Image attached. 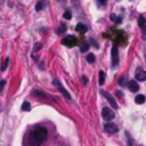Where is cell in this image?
Instances as JSON below:
<instances>
[{
    "instance_id": "obj_1",
    "label": "cell",
    "mask_w": 146,
    "mask_h": 146,
    "mask_svg": "<svg viewBox=\"0 0 146 146\" xmlns=\"http://www.w3.org/2000/svg\"><path fill=\"white\" fill-rule=\"evenodd\" d=\"M47 137L48 130L43 127H39L30 133V144L32 146H41V144L47 139Z\"/></svg>"
},
{
    "instance_id": "obj_2",
    "label": "cell",
    "mask_w": 146,
    "mask_h": 146,
    "mask_svg": "<svg viewBox=\"0 0 146 146\" xmlns=\"http://www.w3.org/2000/svg\"><path fill=\"white\" fill-rule=\"evenodd\" d=\"M111 59H112V67H116L119 64V49L116 44H113L111 49Z\"/></svg>"
},
{
    "instance_id": "obj_3",
    "label": "cell",
    "mask_w": 146,
    "mask_h": 146,
    "mask_svg": "<svg viewBox=\"0 0 146 146\" xmlns=\"http://www.w3.org/2000/svg\"><path fill=\"white\" fill-rule=\"evenodd\" d=\"M76 42H78V39L74 35H67V36L62 39V44H64V46H66L68 48L74 47L76 44Z\"/></svg>"
},
{
    "instance_id": "obj_4",
    "label": "cell",
    "mask_w": 146,
    "mask_h": 146,
    "mask_svg": "<svg viewBox=\"0 0 146 146\" xmlns=\"http://www.w3.org/2000/svg\"><path fill=\"white\" fill-rule=\"evenodd\" d=\"M52 83H54V86H56L57 87V89L63 94V96L66 98V99H71V95L68 94V91L63 87V84L60 83V81L59 80H57V79H54V81H52Z\"/></svg>"
},
{
    "instance_id": "obj_5",
    "label": "cell",
    "mask_w": 146,
    "mask_h": 146,
    "mask_svg": "<svg viewBox=\"0 0 146 146\" xmlns=\"http://www.w3.org/2000/svg\"><path fill=\"white\" fill-rule=\"evenodd\" d=\"M102 116H103L104 120H106V121H111V120L114 119L115 114H114V112H113L110 107H104V108L102 110Z\"/></svg>"
},
{
    "instance_id": "obj_6",
    "label": "cell",
    "mask_w": 146,
    "mask_h": 146,
    "mask_svg": "<svg viewBox=\"0 0 146 146\" xmlns=\"http://www.w3.org/2000/svg\"><path fill=\"white\" fill-rule=\"evenodd\" d=\"M100 94L107 99V102L111 104V106L112 107H114V108H117L119 107V105H117V103H116V100L114 99V97L111 95V94H108L107 91H105V90H100Z\"/></svg>"
},
{
    "instance_id": "obj_7",
    "label": "cell",
    "mask_w": 146,
    "mask_h": 146,
    "mask_svg": "<svg viewBox=\"0 0 146 146\" xmlns=\"http://www.w3.org/2000/svg\"><path fill=\"white\" fill-rule=\"evenodd\" d=\"M138 25H139V27L143 30V38H144V40L146 39V18L143 16V15H140L139 17H138Z\"/></svg>"
},
{
    "instance_id": "obj_8",
    "label": "cell",
    "mask_w": 146,
    "mask_h": 146,
    "mask_svg": "<svg viewBox=\"0 0 146 146\" xmlns=\"http://www.w3.org/2000/svg\"><path fill=\"white\" fill-rule=\"evenodd\" d=\"M104 129H105V131L108 132V133H116L117 130H119L117 127H116V124H115V123H112V122L105 123V124H104Z\"/></svg>"
},
{
    "instance_id": "obj_9",
    "label": "cell",
    "mask_w": 146,
    "mask_h": 146,
    "mask_svg": "<svg viewBox=\"0 0 146 146\" xmlns=\"http://www.w3.org/2000/svg\"><path fill=\"white\" fill-rule=\"evenodd\" d=\"M135 76H136V80H138V81H146V72L141 67L136 68Z\"/></svg>"
},
{
    "instance_id": "obj_10",
    "label": "cell",
    "mask_w": 146,
    "mask_h": 146,
    "mask_svg": "<svg viewBox=\"0 0 146 146\" xmlns=\"http://www.w3.org/2000/svg\"><path fill=\"white\" fill-rule=\"evenodd\" d=\"M128 88H129V90L132 91V92H136V91L139 90V86H138V83H137L135 80H131V81L128 82Z\"/></svg>"
},
{
    "instance_id": "obj_11",
    "label": "cell",
    "mask_w": 146,
    "mask_h": 146,
    "mask_svg": "<svg viewBox=\"0 0 146 146\" xmlns=\"http://www.w3.org/2000/svg\"><path fill=\"white\" fill-rule=\"evenodd\" d=\"M87 30H88V27H87V25H84L83 23H78L76 26H75V31L79 32V33H86Z\"/></svg>"
},
{
    "instance_id": "obj_12",
    "label": "cell",
    "mask_w": 146,
    "mask_h": 146,
    "mask_svg": "<svg viewBox=\"0 0 146 146\" xmlns=\"http://www.w3.org/2000/svg\"><path fill=\"white\" fill-rule=\"evenodd\" d=\"M145 100H146V97H145L144 95H137L136 98H135L136 104H144Z\"/></svg>"
},
{
    "instance_id": "obj_13",
    "label": "cell",
    "mask_w": 146,
    "mask_h": 146,
    "mask_svg": "<svg viewBox=\"0 0 146 146\" xmlns=\"http://www.w3.org/2000/svg\"><path fill=\"white\" fill-rule=\"evenodd\" d=\"M98 82L100 86H103L105 83V72L104 71H99V78H98Z\"/></svg>"
},
{
    "instance_id": "obj_14",
    "label": "cell",
    "mask_w": 146,
    "mask_h": 146,
    "mask_svg": "<svg viewBox=\"0 0 146 146\" xmlns=\"http://www.w3.org/2000/svg\"><path fill=\"white\" fill-rule=\"evenodd\" d=\"M66 31V25L65 24H60L57 29H56V33L57 34H62V33H64Z\"/></svg>"
},
{
    "instance_id": "obj_15",
    "label": "cell",
    "mask_w": 146,
    "mask_h": 146,
    "mask_svg": "<svg viewBox=\"0 0 146 146\" xmlns=\"http://www.w3.org/2000/svg\"><path fill=\"white\" fill-rule=\"evenodd\" d=\"M30 110H31V105H30V103H29V102H24V103L22 104V111L29 112Z\"/></svg>"
},
{
    "instance_id": "obj_16",
    "label": "cell",
    "mask_w": 146,
    "mask_h": 146,
    "mask_svg": "<svg viewBox=\"0 0 146 146\" xmlns=\"http://www.w3.org/2000/svg\"><path fill=\"white\" fill-rule=\"evenodd\" d=\"M43 7H44V1L40 0V1L35 5V10H36V11H40L41 9H43Z\"/></svg>"
},
{
    "instance_id": "obj_17",
    "label": "cell",
    "mask_w": 146,
    "mask_h": 146,
    "mask_svg": "<svg viewBox=\"0 0 146 146\" xmlns=\"http://www.w3.org/2000/svg\"><path fill=\"white\" fill-rule=\"evenodd\" d=\"M89 47H90L89 43H88V42H84V43H82V44L80 46V51H81V52H86V51L89 49Z\"/></svg>"
},
{
    "instance_id": "obj_18",
    "label": "cell",
    "mask_w": 146,
    "mask_h": 146,
    "mask_svg": "<svg viewBox=\"0 0 146 146\" xmlns=\"http://www.w3.org/2000/svg\"><path fill=\"white\" fill-rule=\"evenodd\" d=\"M63 17H64L65 19H71V18H72V13H71V11L67 9V10H65V11H64Z\"/></svg>"
},
{
    "instance_id": "obj_19",
    "label": "cell",
    "mask_w": 146,
    "mask_h": 146,
    "mask_svg": "<svg viewBox=\"0 0 146 146\" xmlns=\"http://www.w3.org/2000/svg\"><path fill=\"white\" fill-rule=\"evenodd\" d=\"M111 18H112V21H113V22H115L116 24H120V23L122 22V19H121V17H120V16H115V15H111Z\"/></svg>"
},
{
    "instance_id": "obj_20",
    "label": "cell",
    "mask_w": 146,
    "mask_h": 146,
    "mask_svg": "<svg viewBox=\"0 0 146 146\" xmlns=\"http://www.w3.org/2000/svg\"><path fill=\"white\" fill-rule=\"evenodd\" d=\"M8 63H9V58L7 57L6 60H5V62L2 63V65H1V68H0L1 72H5V71H6V68H7V66H8Z\"/></svg>"
},
{
    "instance_id": "obj_21",
    "label": "cell",
    "mask_w": 146,
    "mask_h": 146,
    "mask_svg": "<svg viewBox=\"0 0 146 146\" xmlns=\"http://www.w3.org/2000/svg\"><path fill=\"white\" fill-rule=\"evenodd\" d=\"M87 62L88 63H94L95 62V55L94 54H88L87 55Z\"/></svg>"
},
{
    "instance_id": "obj_22",
    "label": "cell",
    "mask_w": 146,
    "mask_h": 146,
    "mask_svg": "<svg viewBox=\"0 0 146 146\" xmlns=\"http://www.w3.org/2000/svg\"><path fill=\"white\" fill-rule=\"evenodd\" d=\"M42 48V44L40 43V42H36L35 44H34V48H33V51H39L40 49Z\"/></svg>"
},
{
    "instance_id": "obj_23",
    "label": "cell",
    "mask_w": 146,
    "mask_h": 146,
    "mask_svg": "<svg viewBox=\"0 0 146 146\" xmlns=\"http://www.w3.org/2000/svg\"><path fill=\"white\" fill-rule=\"evenodd\" d=\"M125 80H127V76L124 75V76H122L121 79H120V81H119V84L120 86H125L127 83H125Z\"/></svg>"
},
{
    "instance_id": "obj_24",
    "label": "cell",
    "mask_w": 146,
    "mask_h": 146,
    "mask_svg": "<svg viewBox=\"0 0 146 146\" xmlns=\"http://www.w3.org/2000/svg\"><path fill=\"white\" fill-rule=\"evenodd\" d=\"M5 86H6V80H1V81H0V92H2Z\"/></svg>"
},
{
    "instance_id": "obj_25",
    "label": "cell",
    "mask_w": 146,
    "mask_h": 146,
    "mask_svg": "<svg viewBox=\"0 0 146 146\" xmlns=\"http://www.w3.org/2000/svg\"><path fill=\"white\" fill-rule=\"evenodd\" d=\"M82 81H83V84H87L88 83V79L86 75H82Z\"/></svg>"
},
{
    "instance_id": "obj_26",
    "label": "cell",
    "mask_w": 146,
    "mask_h": 146,
    "mask_svg": "<svg viewBox=\"0 0 146 146\" xmlns=\"http://www.w3.org/2000/svg\"><path fill=\"white\" fill-rule=\"evenodd\" d=\"M98 1H99L100 3H105V2H106V0H98Z\"/></svg>"
}]
</instances>
